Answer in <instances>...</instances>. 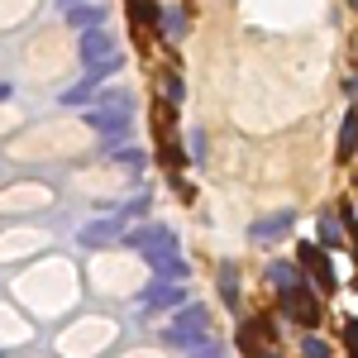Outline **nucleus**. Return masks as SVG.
I'll return each mask as SVG.
<instances>
[{"instance_id":"21","label":"nucleus","mask_w":358,"mask_h":358,"mask_svg":"<svg viewBox=\"0 0 358 358\" xmlns=\"http://www.w3.org/2000/svg\"><path fill=\"white\" fill-rule=\"evenodd\" d=\"M349 358H358V344H349Z\"/></svg>"},{"instance_id":"9","label":"nucleus","mask_w":358,"mask_h":358,"mask_svg":"<svg viewBox=\"0 0 358 358\" xmlns=\"http://www.w3.org/2000/svg\"><path fill=\"white\" fill-rule=\"evenodd\" d=\"M67 24L77 29V34H91V29L106 24V10H101V5H82V10H72V15H67Z\"/></svg>"},{"instance_id":"16","label":"nucleus","mask_w":358,"mask_h":358,"mask_svg":"<svg viewBox=\"0 0 358 358\" xmlns=\"http://www.w3.org/2000/svg\"><path fill=\"white\" fill-rule=\"evenodd\" d=\"M301 358H330V344H325V339H320V334L310 330L301 339Z\"/></svg>"},{"instance_id":"4","label":"nucleus","mask_w":358,"mask_h":358,"mask_svg":"<svg viewBox=\"0 0 358 358\" xmlns=\"http://www.w3.org/2000/svg\"><path fill=\"white\" fill-rule=\"evenodd\" d=\"M172 344H196V339H206V310L201 306H182L177 310V320H172V330H167Z\"/></svg>"},{"instance_id":"20","label":"nucleus","mask_w":358,"mask_h":358,"mask_svg":"<svg viewBox=\"0 0 358 358\" xmlns=\"http://www.w3.org/2000/svg\"><path fill=\"white\" fill-rule=\"evenodd\" d=\"M10 96H15V86H10V82H0V101H10Z\"/></svg>"},{"instance_id":"19","label":"nucleus","mask_w":358,"mask_h":358,"mask_svg":"<svg viewBox=\"0 0 358 358\" xmlns=\"http://www.w3.org/2000/svg\"><path fill=\"white\" fill-rule=\"evenodd\" d=\"M115 158H120V163H124V167H143V153H138V148H124V153L115 148Z\"/></svg>"},{"instance_id":"18","label":"nucleus","mask_w":358,"mask_h":358,"mask_svg":"<svg viewBox=\"0 0 358 358\" xmlns=\"http://www.w3.org/2000/svg\"><path fill=\"white\" fill-rule=\"evenodd\" d=\"M187 148H192V158H196V167L206 163V134H201V129H192V134H187Z\"/></svg>"},{"instance_id":"22","label":"nucleus","mask_w":358,"mask_h":358,"mask_svg":"<svg viewBox=\"0 0 358 358\" xmlns=\"http://www.w3.org/2000/svg\"><path fill=\"white\" fill-rule=\"evenodd\" d=\"M62 5H77V0H62Z\"/></svg>"},{"instance_id":"12","label":"nucleus","mask_w":358,"mask_h":358,"mask_svg":"<svg viewBox=\"0 0 358 358\" xmlns=\"http://www.w3.org/2000/svg\"><path fill=\"white\" fill-rule=\"evenodd\" d=\"M220 296L229 306L239 301V268H234V263H220Z\"/></svg>"},{"instance_id":"3","label":"nucleus","mask_w":358,"mask_h":358,"mask_svg":"<svg viewBox=\"0 0 358 358\" xmlns=\"http://www.w3.org/2000/svg\"><path fill=\"white\" fill-rule=\"evenodd\" d=\"M301 268L315 277V287H320V292H334V287H339V277H334V263H330V253H325V244H301Z\"/></svg>"},{"instance_id":"5","label":"nucleus","mask_w":358,"mask_h":358,"mask_svg":"<svg viewBox=\"0 0 358 358\" xmlns=\"http://www.w3.org/2000/svg\"><path fill=\"white\" fill-rule=\"evenodd\" d=\"M110 57H115V38L106 29L82 34V67H101V62H110Z\"/></svg>"},{"instance_id":"2","label":"nucleus","mask_w":358,"mask_h":358,"mask_svg":"<svg viewBox=\"0 0 358 358\" xmlns=\"http://www.w3.org/2000/svg\"><path fill=\"white\" fill-rule=\"evenodd\" d=\"M292 224H296V210H277V215H263V220L248 224V239L263 248H273L277 239H287L292 234Z\"/></svg>"},{"instance_id":"7","label":"nucleus","mask_w":358,"mask_h":358,"mask_svg":"<svg viewBox=\"0 0 358 358\" xmlns=\"http://www.w3.org/2000/svg\"><path fill=\"white\" fill-rule=\"evenodd\" d=\"M354 153H358V110L349 106V110H344V120H339V143H334V158H339V163H349Z\"/></svg>"},{"instance_id":"8","label":"nucleus","mask_w":358,"mask_h":358,"mask_svg":"<svg viewBox=\"0 0 358 358\" xmlns=\"http://www.w3.org/2000/svg\"><path fill=\"white\" fill-rule=\"evenodd\" d=\"M120 234H124V220H96V224L82 229V248H106V244H115Z\"/></svg>"},{"instance_id":"11","label":"nucleus","mask_w":358,"mask_h":358,"mask_svg":"<svg viewBox=\"0 0 358 358\" xmlns=\"http://www.w3.org/2000/svg\"><path fill=\"white\" fill-rule=\"evenodd\" d=\"M91 96H96V77L86 72V77H82L77 86H72V91H62V106H86Z\"/></svg>"},{"instance_id":"1","label":"nucleus","mask_w":358,"mask_h":358,"mask_svg":"<svg viewBox=\"0 0 358 358\" xmlns=\"http://www.w3.org/2000/svg\"><path fill=\"white\" fill-rule=\"evenodd\" d=\"M277 301H282V315H287V320H296V325H306V330L320 325V296L310 292V282L292 287V292H282Z\"/></svg>"},{"instance_id":"6","label":"nucleus","mask_w":358,"mask_h":358,"mask_svg":"<svg viewBox=\"0 0 358 358\" xmlns=\"http://www.w3.org/2000/svg\"><path fill=\"white\" fill-rule=\"evenodd\" d=\"M167 306H182V287H177V282L148 287V292H143V301H138V315H153V310H167Z\"/></svg>"},{"instance_id":"14","label":"nucleus","mask_w":358,"mask_h":358,"mask_svg":"<svg viewBox=\"0 0 358 358\" xmlns=\"http://www.w3.org/2000/svg\"><path fill=\"white\" fill-rule=\"evenodd\" d=\"M163 101L172 106V110L187 101V86H182V77H177V72H167V77H163Z\"/></svg>"},{"instance_id":"15","label":"nucleus","mask_w":358,"mask_h":358,"mask_svg":"<svg viewBox=\"0 0 358 358\" xmlns=\"http://www.w3.org/2000/svg\"><path fill=\"white\" fill-rule=\"evenodd\" d=\"M153 268H158V282H182L187 277V263L182 258H158Z\"/></svg>"},{"instance_id":"17","label":"nucleus","mask_w":358,"mask_h":358,"mask_svg":"<svg viewBox=\"0 0 358 358\" xmlns=\"http://www.w3.org/2000/svg\"><path fill=\"white\" fill-rule=\"evenodd\" d=\"M320 244H325V248H344V234H339V224H334L330 215L320 220Z\"/></svg>"},{"instance_id":"13","label":"nucleus","mask_w":358,"mask_h":358,"mask_svg":"<svg viewBox=\"0 0 358 358\" xmlns=\"http://www.w3.org/2000/svg\"><path fill=\"white\" fill-rule=\"evenodd\" d=\"M167 34V38H182V34H187V10H177V5H172V10H163V24H158Z\"/></svg>"},{"instance_id":"10","label":"nucleus","mask_w":358,"mask_h":358,"mask_svg":"<svg viewBox=\"0 0 358 358\" xmlns=\"http://www.w3.org/2000/svg\"><path fill=\"white\" fill-rule=\"evenodd\" d=\"M268 282H273L277 296H282V292L301 287V273H296V263H268Z\"/></svg>"}]
</instances>
